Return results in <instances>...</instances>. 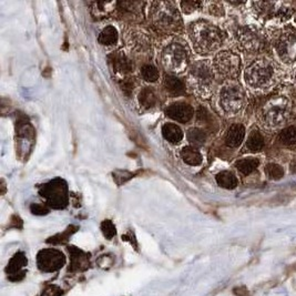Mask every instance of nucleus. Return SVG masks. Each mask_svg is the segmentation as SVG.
<instances>
[{"instance_id": "nucleus-1", "label": "nucleus", "mask_w": 296, "mask_h": 296, "mask_svg": "<svg viewBox=\"0 0 296 296\" xmlns=\"http://www.w3.org/2000/svg\"><path fill=\"white\" fill-rule=\"evenodd\" d=\"M187 34L192 49L199 56L216 54L226 39V33L221 27L208 19H196L189 24Z\"/></svg>"}, {"instance_id": "nucleus-2", "label": "nucleus", "mask_w": 296, "mask_h": 296, "mask_svg": "<svg viewBox=\"0 0 296 296\" xmlns=\"http://www.w3.org/2000/svg\"><path fill=\"white\" fill-rule=\"evenodd\" d=\"M148 19L152 28L167 37L180 36L183 31V19L174 2H151L148 7Z\"/></svg>"}, {"instance_id": "nucleus-3", "label": "nucleus", "mask_w": 296, "mask_h": 296, "mask_svg": "<svg viewBox=\"0 0 296 296\" xmlns=\"http://www.w3.org/2000/svg\"><path fill=\"white\" fill-rule=\"evenodd\" d=\"M159 60L171 74H181L192 65L190 46L180 36L165 38L159 47Z\"/></svg>"}, {"instance_id": "nucleus-4", "label": "nucleus", "mask_w": 296, "mask_h": 296, "mask_svg": "<svg viewBox=\"0 0 296 296\" xmlns=\"http://www.w3.org/2000/svg\"><path fill=\"white\" fill-rule=\"evenodd\" d=\"M216 73L208 59L192 63L187 71V87L200 99H210L214 94Z\"/></svg>"}, {"instance_id": "nucleus-5", "label": "nucleus", "mask_w": 296, "mask_h": 296, "mask_svg": "<svg viewBox=\"0 0 296 296\" xmlns=\"http://www.w3.org/2000/svg\"><path fill=\"white\" fill-rule=\"evenodd\" d=\"M214 105L218 111L226 118L239 115L246 105V95L242 86L236 81H225L218 89Z\"/></svg>"}, {"instance_id": "nucleus-6", "label": "nucleus", "mask_w": 296, "mask_h": 296, "mask_svg": "<svg viewBox=\"0 0 296 296\" xmlns=\"http://www.w3.org/2000/svg\"><path fill=\"white\" fill-rule=\"evenodd\" d=\"M243 77L245 85L252 90H267L277 80V68L271 60L259 58L245 68Z\"/></svg>"}, {"instance_id": "nucleus-7", "label": "nucleus", "mask_w": 296, "mask_h": 296, "mask_svg": "<svg viewBox=\"0 0 296 296\" xmlns=\"http://www.w3.org/2000/svg\"><path fill=\"white\" fill-rule=\"evenodd\" d=\"M292 112L291 101L286 97H273L261 109V121L268 128L283 126L290 119Z\"/></svg>"}, {"instance_id": "nucleus-8", "label": "nucleus", "mask_w": 296, "mask_h": 296, "mask_svg": "<svg viewBox=\"0 0 296 296\" xmlns=\"http://www.w3.org/2000/svg\"><path fill=\"white\" fill-rule=\"evenodd\" d=\"M235 40L240 49L247 54H258L266 47L264 33L256 26L239 27L235 31Z\"/></svg>"}, {"instance_id": "nucleus-9", "label": "nucleus", "mask_w": 296, "mask_h": 296, "mask_svg": "<svg viewBox=\"0 0 296 296\" xmlns=\"http://www.w3.org/2000/svg\"><path fill=\"white\" fill-rule=\"evenodd\" d=\"M212 65L218 77L225 81H235L242 69V59L236 52L221 50L213 58Z\"/></svg>"}, {"instance_id": "nucleus-10", "label": "nucleus", "mask_w": 296, "mask_h": 296, "mask_svg": "<svg viewBox=\"0 0 296 296\" xmlns=\"http://www.w3.org/2000/svg\"><path fill=\"white\" fill-rule=\"evenodd\" d=\"M123 40L129 52L136 56H148L152 51V38L143 29L130 27L123 32Z\"/></svg>"}, {"instance_id": "nucleus-11", "label": "nucleus", "mask_w": 296, "mask_h": 296, "mask_svg": "<svg viewBox=\"0 0 296 296\" xmlns=\"http://www.w3.org/2000/svg\"><path fill=\"white\" fill-rule=\"evenodd\" d=\"M39 193L53 209H65L68 205V187L61 179H54L43 185Z\"/></svg>"}, {"instance_id": "nucleus-12", "label": "nucleus", "mask_w": 296, "mask_h": 296, "mask_svg": "<svg viewBox=\"0 0 296 296\" xmlns=\"http://www.w3.org/2000/svg\"><path fill=\"white\" fill-rule=\"evenodd\" d=\"M66 264V255L56 249H44L37 254V266L41 272L53 273Z\"/></svg>"}, {"instance_id": "nucleus-13", "label": "nucleus", "mask_w": 296, "mask_h": 296, "mask_svg": "<svg viewBox=\"0 0 296 296\" xmlns=\"http://www.w3.org/2000/svg\"><path fill=\"white\" fill-rule=\"evenodd\" d=\"M275 50L282 63L291 65L296 61V32L288 30L282 33L275 43Z\"/></svg>"}, {"instance_id": "nucleus-14", "label": "nucleus", "mask_w": 296, "mask_h": 296, "mask_svg": "<svg viewBox=\"0 0 296 296\" xmlns=\"http://www.w3.org/2000/svg\"><path fill=\"white\" fill-rule=\"evenodd\" d=\"M108 63L119 80L131 77L134 70L133 60L122 50H116L110 53L108 56Z\"/></svg>"}, {"instance_id": "nucleus-15", "label": "nucleus", "mask_w": 296, "mask_h": 296, "mask_svg": "<svg viewBox=\"0 0 296 296\" xmlns=\"http://www.w3.org/2000/svg\"><path fill=\"white\" fill-rule=\"evenodd\" d=\"M164 113L169 119L180 123H188L194 116V108L190 103L184 101H176L164 109Z\"/></svg>"}, {"instance_id": "nucleus-16", "label": "nucleus", "mask_w": 296, "mask_h": 296, "mask_svg": "<svg viewBox=\"0 0 296 296\" xmlns=\"http://www.w3.org/2000/svg\"><path fill=\"white\" fill-rule=\"evenodd\" d=\"M28 265V259H27L26 254L22 251L17 252L13 255L8 265L6 266V273L8 275V280L11 282H19L25 279L26 277V266Z\"/></svg>"}, {"instance_id": "nucleus-17", "label": "nucleus", "mask_w": 296, "mask_h": 296, "mask_svg": "<svg viewBox=\"0 0 296 296\" xmlns=\"http://www.w3.org/2000/svg\"><path fill=\"white\" fill-rule=\"evenodd\" d=\"M67 250L70 255L69 272H84L90 267V254L75 246H68Z\"/></svg>"}, {"instance_id": "nucleus-18", "label": "nucleus", "mask_w": 296, "mask_h": 296, "mask_svg": "<svg viewBox=\"0 0 296 296\" xmlns=\"http://www.w3.org/2000/svg\"><path fill=\"white\" fill-rule=\"evenodd\" d=\"M144 4L139 2H122L116 3V11L119 16L126 20H140L141 19V10Z\"/></svg>"}, {"instance_id": "nucleus-19", "label": "nucleus", "mask_w": 296, "mask_h": 296, "mask_svg": "<svg viewBox=\"0 0 296 296\" xmlns=\"http://www.w3.org/2000/svg\"><path fill=\"white\" fill-rule=\"evenodd\" d=\"M187 84L175 74L165 73L163 77V89L169 95L172 97H180L187 92Z\"/></svg>"}, {"instance_id": "nucleus-20", "label": "nucleus", "mask_w": 296, "mask_h": 296, "mask_svg": "<svg viewBox=\"0 0 296 296\" xmlns=\"http://www.w3.org/2000/svg\"><path fill=\"white\" fill-rule=\"evenodd\" d=\"M245 137V127L241 123H234L225 134V144L229 148L235 149L242 144Z\"/></svg>"}, {"instance_id": "nucleus-21", "label": "nucleus", "mask_w": 296, "mask_h": 296, "mask_svg": "<svg viewBox=\"0 0 296 296\" xmlns=\"http://www.w3.org/2000/svg\"><path fill=\"white\" fill-rule=\"evenodd\" d=\"M156 102L157 94L152 87H144L137 93V105L144 111L154 108Z\"/></svg>"}, {"instance_id": "nucleus-22", "label": "nucleus", "mask_w": 296, "mask_h": 296, "mask_svg": "<svg viewBox=\"0 0 296 296\" xmlns=\"http://www.w3.org/2000/svg\"><path fill=\"white\" fill-rule=\"evenodd\" d=\"M162 135L165 140H167L171 144H179L182 140L184 133L182 131V129L174 123L167 122L164 123L161 129Z\"/></svg>"}, {"instance_id": "nucleus-23", "label": "nucleus", "mask_w": 296, "mask_h": 296, "mask_svg": "<svg viewBox=\"0 0 296 296\" xmlns=\"http://www.w3.org/2000/svg\"><path fill=\"white\" fill-rule=\"evenodd\" d=\"M180 157L184 163L191 165V167H198V165L203 162V156L201 152L198 150V148L192 146L183 147L180 150Z\"/></svg>"}, {"instance_id": "nucleus-24", "label": "nucleus", "mask_w": 296, "mask_h": 296, "mask_svg": "<svg viewBox=\"0 0 296 296\" xmlns=\"http://www.w3.org/2000/svg\"><path fill=\"white\" fill-rule=\"evenodd\" d=\"M119 32L113 26H107L98 36V43L103 47H113L118 44Z\"/></svg>"}, {"instance_id": "nucleus-25", "label": "nucleus", "mask_w": 296, "mask_h": 296, "mask_svg": "<svg viewBox=\"0 0 296 296\" xmlns=\"http://www.w3.org/2000/svg\"><path fill=\"white\" fill-rule=\"evenodd\" d=\"M264 144L265 141L262 133L258 131V130H253V131H251V133L249 134V136H247L245 148L247 151H250V152L256 153L263 150Z\"/></svg>"}, {"instance_id": "nucleus-26", "label": "nucleus", "mask_w": 296, "mask_h": 296, "mask_svg": "<svg viewBox=\"0 0 296 296\" xmlns=\"http://www.w3.org/2000/svg\"><path fill=\"white\" fill-rule=\"evenodd\" d=\"M215 181L221 187L226 190H234L239 184L238 177L231 171H221L215 175Z\"/></svg>"}, {"instance_id": "nucleus-27", "label": "nucleus", "mask_w": 296, "mask_h": 296, "mask_svg": "<svg viewBox=\"0 0 296 296\" xmlns=\"http://www.w3.org/2000/svg\"><path fill=\"white\" fill-rule=\"evenodd\" d=\"M234 165H235V169L241 174L246 176L258 169L260 165V160L258 157H243V159L238 160Z\"/></svg>"}, {"instance_id": "nucleus-28", "label": "nucleus", "mask_w": 296, "mask_h": 296, "mask_svg": "<svg viewBox=\"0 0 296 296\" xmlns=\"http://www.w3.org/2000/svg\"><path fill=\"white\" fill-rule=\"evenodd\" d=\"M91 12L94 17L98 19L108 17L110 13H112L116 9V3H106V2H95L90 3Z\"/></svg>"}, {"instance_id": "nucleus-29", "label": "nucleus", "mask_w": 296, "mask_h": 296, "mask_svg": "<svg viewBox=\"0 0 296 296\" xmlns=\"http://www.w3.org/2000/svg\"><path fill=\"white\" fill-rule=\"evenodd\" d=\"M253 11L255 15L260 18H265L270 19L273 15H275V4L270 3V2H256L252 3Z\"/></svg>"}, {"instance_id": "nucleus-30", "label": "nucleus", "mask_w": 296, "mask_h": 296, "mask_svg": "<svg viewBox=\"0 0 296 296\" xmlns=\"http://www.w3.org/2000/svg\"><path fill=\"white\" fill-rule=\"evenodd\" d=\"M187 139L190 142V146L192 147H200L203 146L206 141V133L202 128L199 127H192L188 130L187 132Z\"/></svg>"}, {"instance_id": "nucleus-31", "label": "nucleus", "mask_w": 296, "mask_h": 296, "mask_svg": "<svg viewBox=\"0 0 296 296\" xmlns=\"http://www.w3.org/2000/svg\"><path fill=\"white\" fill-rule=\"evenodd\" d=\"M140 75L142 80L146 82H150V84H153L156 82L160 78V72L159 69H157L153 64L151 63H146L140 67Z\"/></svg>"}, {"instance_id": "nucleus-32", "label": "nucleus", "mask_w": 296, "mask_h": 296, "mask_svg": "<svg viewBox=\"0 0 296 296\" xmlns=\"http://www.w3.org/2000/svg\"><path fill=\"white\" fill-rule=\"evenodd\" d=\"M78 226H74V225H69L68 228L63 232V233H59L56 234V235H53L51 238H49L47 240V243L49 244H53V245H58V244H65L69 241V238H70L72 234H74L75 232L78 231Z\"/></svg>"}, {"instance_id": "nucleus-33", "label": "nucleus", "mask_w": 296, "mask_h": 296, "mask_svg": "<svg viewBox=\"0 0 296 296\" xmlns=\"http://www.w3.org/2000/svg\"><path fill=\"white\" fill-rule=\"evenodd\" d=\"M202 10L212 17L222 18L225 16L224 5L220 2H204Z\"/></svg>"}, {"instance_id": "nucleus-34", "label": "nucleus", "mask_w": 296, "mask_h": 296, "mask_svg": "<svg viewBox=\"0 0 296 296\" xmlns=\"http://www.w3.org/2000/svg\"><path fill=\"white\" fill-rule=\"evenodd\" d=\"M265 174L266 176L273 181L281 180L284 176V170L278 163H268L265 165Z\"/></svg>"}, {"instance_id": "nucleus-35", "label": "nucleus", "mask_w": 296, "mask_h": 296, "mask_svg": "<svg viewBox=\"0 0 296 296\" xmlns=\"http://www.w3.org/2000/svg\"><path fill=\"white\" fill-rule=\"evenodd\" d=\"M279 140L284 146H293L296 143V126L285 128L279 135Z\"/></svg>"}, {"instance_id": "nucleus-36", "label": "nucleus", "mask_w": 296, "mask_h": 296, "mask_svg": "<svg viewBox=\"0 0 296 296\" xmlns=\"http://www.w3.org/2000/svg\"><path fill=\"white\" fill-rule=\"evenodd\" d=\"M179 8L184 15H191L200 9H203V2H180Z\"/></svg>"}, {"instance_id": "nucleus-37", "label": "nucleus", "mask_w": 296, "mask_h": 296, "mask_svg": "<svg viewBox=\"0 0 296 296\" xmlns=\"http://www.w3.org/2000/svg\"><path fill=\"white\" fill-rule=\"evenodd\" d=\"M119 86H120V89H121V91L123 92V94H125L126 97L130 98L134 91L136 84H135V80L132 77H129L126 79L119 80Z\"/></svg>"}, {"instance_id": "nucleus-38", "label": "nucleus", "mask_w": 296, "mask_h": 296, "mask_svg": "<svg viewBox=\"0 0 296 296\" xmlns=\"http://www.w3.org/2000/svg\"><path fill=\"white\" fill-rule=\"evenodd\" d=\"M101 232L107 240H112L116 234V228L111 220H105L100 225Z\"/></svg>"}, {"instance_id": "nucleus-39", "label": "nucleus", "mask_w": 296, "mask_h": 296, "mask_svg": "<svg viewBox=\"0 0 296 296\" xmlns=\"http://www.w3.org/2000/svg\"><path fill=\"white\" fill-rule=\"evenodd\" d=\"M30 211H31L32 214H34V215L43 216V215H47L48 213L50 212V209L48 208V206L45 205V204L33 203V204L30 205Z\"/></svg>"}, {"instance_id": "nucleus-40", "label": "nucleus", "mask_w": 296, "mask_h": 296, "mask_svg": "<svg viewBox=\"0 0 296 296\" xmlns=\"http://www.w3.org/2000/svg\"><path fill=\"white\" fill-rule=\"evenodd\" d=\"M64 291L58 285H47L41 296H63Z\"/></svg>"}, {"instance_id": "nucleus-41", "label": "nucleus", "mask_w": 296, "mask_h": 296, "mask_svg": "<svg viewBox=\"0 0 296 296\" xmlns=\"http://www.w3.org/2000/svg\"><path fill=\"white\" fill-rule=\"evenodd\" d=\"M233 294L235 296H250V291L246 286H236L233 288Z\"/></svg>"}, {"instance_id": "nucleus-42", "label": "nucleus", "mask_w": 296, "mask_h": 296, "mask_svg": "<svg viewBox=\"0 0 296 296\" xmlns=\"http://www.w3.org/2000/svg\"><path fill=\"white\" fill-rule=\"evenodd\" d=\"M122 240L123 241H128V242L131 243V245L134 247L135 250H137V244H136V241H135V238H134L132 232H128L126 234H123Z\"/></svg>"}, {"instance_id": "nucleus-43", "label": "nucleus", "mask_w": 296, "mask_h": 296, "mask_svg": "<svg viewBox=\"0 0 296 296\" xmlns=\"http://www.w3.org/2000/svg\"><path fill=\"white\" fill-rule=\"evenodd\" d=\"M290 169H291V171L293 172V173H295V174H296V159H294V160L291 162Z\"/></svg>"}, {"instance_id": "nucleus-44", "label": "nucleus", "mask_w": 296, "mask_h": 296, "mask_svg": "<svg viewBox=\"0 0 296 296\" xmlns=\"http://www.w3.org/2000/svg\"><path fill=\"white\" fill-rule=\"evenodd\" d=\"M295 271H296V265H295Z\"/></svg>"}]
</instances>
